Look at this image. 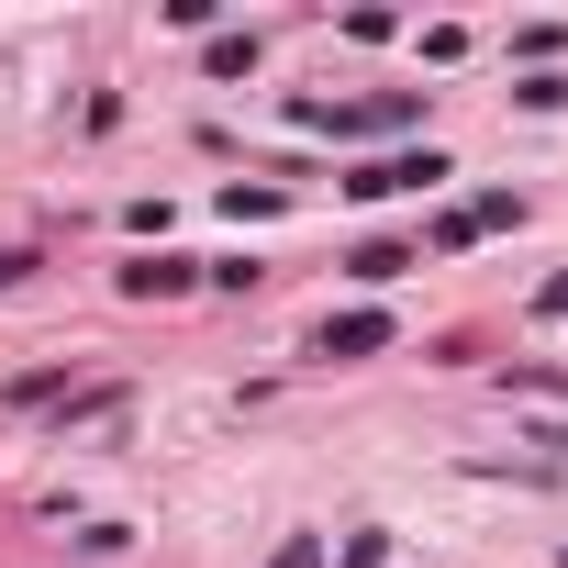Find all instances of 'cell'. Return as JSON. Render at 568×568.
I'll use <instances>...</instances> for the list:
<instances>
[{
  "label": "cell",
  "mask_w": 568,
  "mask_h": 568,
  "mask_svg": "<svg viewBox=\"0 0 568 568\" xmlns=\"http://www.w3.org/2000/svg\"><path fill=\"white\" fill-rule=\"evenodd\" d=\"M390 346V313H346V324H324V357H379Z\"/></svg>",
  "instance_id": "obj_3"
},
{
  "label": "cell",
  "mask_w": 568,
  "mask_h": 568,
  "mask_svg": "<svg viewBox=\"0 0 568 568\" xmlns=\"http://www.w3.org/2000/svg\"><path fill=\"white\" fill-rule=\"evenodd\" d=\"M424 179H446V156H435V145H424V156H379V168H357L346 190H357V201H390V190H424Z\"/></svg>",
  "instance_id": "obj_1"
},
{
  "label": "cell",
  "mask_w": 568,
  "mask_h": 568,
  "mask_svg": "<svg viewBox=\"0 0 568 568\" xmlns=\"http://www.w3.org/2000/svg\"><path fill=\"white\" fill-rule=\"evenodd\" d=\"M346 568H390V535H357V546H346Z\"/></svg>",
  "instance_id": "obj_7"
},
{
  "label": "cell",
  "mask_w": 568,
  "mask_h": 568,
  "mask_svg": "<svg viewBox=\"0 0 568 568\" xmlns=\"http://www.w3.org/2000/svg\"><path fill=\"white\" fill-rule=\"evenodd\" d=\"M346 267H357V278H368V291H390V278H402V267H413V245H357V256H346Z\"/></svg>",
  "instance_id": "obj_4"
},
{
  "label": "cell",
  "mask_w": 568,
  "mask_h": 568,
  "mask_svg": "<svg viewBox=\"0 0 568 568\" xmlns=\"http://www.w3.org/2000/svg\"><path fill=\"white\" fill-rule=\"evenodd\" d=\"M23 278H34V256H23V245H0V291H23Z\"/></svg>",
  "instance_id": "obj_8"
},
{
  "label": "cell",
  "mask_w": 568,
  "mask_h": 568,
  "mask_svg": "<svg viewBox=\"0 0 568 568\" xmlns=\"http://www.w3.org/2000/svg\"><path fill=\"white\" fill-rule=\"evenodd\" d=\"M201 68H212V79H245V68H256V34H212Z\"/></svg>",
  "instance_id": "obj_5"
},
{
  "label": "cell",
  "mask_w": 568,
  "mask_h": 568,
  "mask_svg": "<svg viewBox=\"0 0 568 568\" xmlns=\"http://www.w3.org/2000/svg\"><path fill=\"white\" fill-rule=\"evenodd\" d=\"M123 291H134V302H179V291H190V256H134Z\"/></svg>",
  "instance_id": "obj_2"
},
{
  "label": "cell",
  "mask_w": 568,
  "mask_h": 568,
  "mask_svg": "<svg viewBox=\"0 0 568 568\" xmlns=\"http://www.w3.org/2000/svg\"><path fill=\"white\" fill-rule=\"evenodd\" d=\"M267 568H324V535H291V546H278Z\"/></svg>",
  "instance_id": "obj_6"
}]
</instances>
